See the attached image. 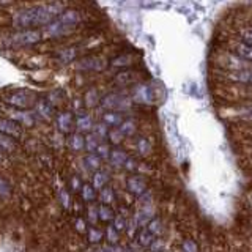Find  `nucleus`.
<instances>
[{"instance_id":"obj_25","label":"nucleus","mask_w":252,"mask_h":252,"mask_svg":"<svg viewBox=\"0 0 252 252\" xmlns=\"http://www.w3.org/2000/svg\"><path fill=\"white\" fill-rule=\"evenodd\" d=\"M87 240H89L90 244L93 246H99V244L104 241V230L96 225H90L89 230H87Z\"/></svg>"},{"instance_id":"obj_23","label":"nucleus","mask_w":252,"mask_h":252,"mask_svg":"<svg viewBox=\"0 0 252 252\" xmlns=\"http://www.w3.org/2000/svg\"><path fill=\"white\" fill-rule=\"evenodd\" d=\"M134 236H136V243L139 244V248H142V249H150V248H152V244L155 243V240H156L145 227L139 228L137 233L134 235Z\"/></svg>"},{"instance_id":"obj_45","label":"nucleus","mask_w":252,"mask_h":252,"mask_svg":"<svg viewBox=\"0 0 252 252\" xmlns=\"http://www.w3.org/2000/svg\"><path fill=\"white\" fill-rule=\"evenodd\" d=\"M240 39L246 44L252 46V29H243L241 33H240Z\"/></svg>"},{"instance_id":"obj_21","label":"nucleus","mask_w":252,"mask_h":252,"mask_svg":"<svg viewBox=\"0 0 252 252\" xmlns=\"http://www.w3.org/2000/svg\"><path fill=\"white\" fill-rule=\"evenodd\" d=\"M82 164H84V167L94 173V172H98L102 169V159L98 156V155H94V153H87L84 158H82Z\"/></svg>"},{"instance_id":"obj_20","label":"nucleus","mask_w":252,"mask_h":252,"mask_svg":"<svg viewBox=\"0 0 252 252\" xmlns=\"http://www.w3.org/2000/svg\"><path fill=\"white\" fill-rule=\"evenodd\" d=\"M101 94L99 92L94 89V87H90L89 90L84 93L82 96V102H84V107L85 109H93V107H98L99 102H101Z\"/></svg>"},{"instance_id":"obj_38","label":"nucleus","mask_w":252,"mask_h":252,"mask_svg":"<svg viewBox=\"0 0 252 252\" xmlns=\"http://www.w3.org/2000/svg\"><path fill=\"white\" fill-rule=\"evenodd\" d=\"M181 252H200V246L197 244V241H194L192 238H186L181 241Z\"/></svg>"},{"instance_id":"obj_17","label":"nucleus","mask_w":252,"mask_h":252,"mask_svg":"<svg viewBox=\"0 0 252 252\" xmlns=\"http://www.w3.org/2000/svg\"><path fill=\"white\" fill-rule=\"evenodd\" d=\"M114 82L118 85V87H132L137 84V74L134 73L132 69H123L120 73H117L115 77H114Z\"/></svg>"},{"instance_id":"obj_31","label":"nucleus","mask_w":252,"mask_h":252,"mask_svg":"<svg viewBox=\"0 0 252 252\" xmlns=\"http://www.w3.org/2000/svg\"><path fill=\"white\" fill-rule=\"evenodd\" d=\"M104 240L107 244L114 246V244H120V232L112 224H107L104 228Z\"/></svg>"},{"instance_id":"obj_22","label":"nucleus","mask_w":252,"mask_h":252,"mask_svg":"<svg viewBox=\"0 0 252 252\" xmlns=\"http://www.w3.org/2000/svg\"><path fill=\"white\" fill-rule=\"evenodd\" d=\"M109 180H110V175H109V172L104 170V169L92 173V185H93L94 189H96V191H101V189H104L106 186H109Z\"/></svg>"},{"instance_id":"obj_43","label":"nucleus","mask_w":252,"mask_h":252,"mask_svg":"<svg viewBox=\"0 0 252 252\" xmlns=\"http://www.w3.org/2000/svg\"><path fill=\"white\" fill-rule=\"evenodd\" d=\"M125 170H128L129 172V175H132V173H136V170L139 169V164H137V159H134L132 156H129L128 159H126L125 162Z\"/></svg>"},{"instance_id":"obj_19","label":"nucleus","mask_w":252,"mask_h":252,"mask_svg":"<svg viewBox=\"0 0 252 252\" xmlns=\"http://www.w3.org/2000/svg\"><path fill=\"white\" fill-rule=\"evenodd\" d=\"M66 144H68V148L73 153L85 152V136L81 132H77V131H74L73 134H69V136L66 137Z\"/></svg>"},{"instance_id":"obj_51","label":"nucleus","mask_w":252,"mask_h":252,"mask_svg":"<svg viewBox=\"0 0 252 252\" xmlns=\"http://www.w3.org/2000/svg\"><path fill=\"white\" fill-rule=\"evenodd\" d=\"M126 252H136V251H132V249H126Z\"/></svg>"},{"instance_id":"obj_24","label":"nucleus","mask_w":252,"mask_h":252,"mask_svg":"<svg viewBox=\"0 0 252 252\" xmlns=\"http://www.w3.org/2000/svg\"><path fill=\"white\" fill-rule=\"evenodd\" d=\"M115 216H117V213L114 207L98 203V220H101V222H104V224H112Z\"/></svg>"},{"instance_id":"obj_18","label":"nucleus","mask_w":252,"mask_h":252,"mask_svg":"<svg viewBox=\"0 0 252 252\" xmlns=\"http://www.w3.org/2000/svg\"><path fill=\"white\" fill-rule=\"evenodd\" d=\"M134 63V55L132 54H118L115 57L109 60V66L117 68V69H129Z\"/></svg>"},{"instance_id":"obj_40","label":"nucleus","mask_w":252,"mask_h":252,"mask_svg":"<svg viewBox=\"0 0 252 252\" xmlns=\"http://www.w3.org/2000/svg\"><path fill=\"white\" fill-rule=\"evenodd\" d=\"M110 152H112V147H110V145L107 144V142H101L99 147H98V150H96V153H94V155H98L102 161H107Z\"/></svg>"},{"instance_id":"obj_9","label":"nucleus","mask_w":252,"mask_h":252,"mask_svg":"<svg viewBox=\"0 0 252 252\" xmlns=\"http://www.w3.org/2000/svg\"><path fill=\"white\" fill-rule=\"evenodd\" d=\"M0 134L10 137L13 140H18L22 136V126L10 117H0Z\"/></svg>"},{"instance_id":"obj_48","label":"nucleus","mask_w":252,"mask_h":252,"mask_svg":"<svg viewBox=\"0 0 252 252\" xmlns=\"http://www.w3.org/2000/svg\"><path fill=\"white\" fill-rule=\"evenodd\" d=\"M104 249L107 252H126V249L122 246V244H114V246H110V244H106Z\"/></svg>"},{"instance_id":"obj_50","label":"nucleus","mask_w":252,"mask_h":252,"mask_svg":"<svg viewBox=\"0 0 252 252\" xmlns=\"http://www.w3.org/2000/svg\"><path fill=\"white\" fill-rule=\"evenodd\" d=\"M93 252H107V251L104 249V246H96L93 249Z\"/></svg>"},{"instance_id":"obj_13","label":"nucleus","mask_w":252,"mask_h":252,"mask_svg":"<svg viewBox=\"0 0 252 252\" xmlns=\"http://www.w3.org/2000/svg\"><path fill=\"white\" fill-rule=\"evenodd\" d=\"M94 128V120L93 117L90 114L84 112V110H81V112L76 114V129L77 132L81 134H90Z\"/></svg>"},{"instance_id":"obj_15","label":"nucleus","mask_w":252,"mask_h":252,"mask_svg":"<svg viewBox=\"0 0 252 252\" xmlns=\"http://www.w3.org/2000/svg\"><path fill=\"white\" fill-rule=\"evenodd\" d=\"M101 122L110 129L118 128V126L125 122V115L123 112H118V110H104L101 115Z\"/></svg>"},{"instance_id":"obj_49","label":"nucleus","mask_w":252,"mask_h":252,"mask_svg":"<svg viewBox=\"0 0 252 252\" xmlns=\"http://www.w3.org/2000/svg\"><path fill=\"white\" fill-rule=\"evenodd\" d=\"M3 162H5V152L0 148V164H3Z\"/></svg>"},{"instance_id":"obj_34","label":"nucleus","mask_w":252,"mask_h":252,"mask_svg":"<svg viewBox=\"0 0 252 252\" xmlns=\"http://www.w3.org/2000/svg\"><path fill=\"white\" fill-rule=\"evenodd\" d=\"M99 144H101V140L94 136L93 132L85 134V152L87 153H96Z\"/></svg>"},{"instance_id":"obj_14","label":"nucleus","mask_w":252,"mask_h":252,"mask_svg":"<svg viewBox=\"0 0 252 252\" xmlns=\"http://www.w3.org/2000/svg\"><path fill=\"white\" fill-rule=\"evenodd\" d=\"M57 19L63 24V26H66L68 29L74 30L79 26V22H81V13H79L77 10H74V8H65Z\"/></svg>"},{"instance_id":"obj_39","label":"nucleus","mask_w":252,"mask_h":252,"mask_svg":"<svg viewBox=\"0 0 252 252\" xmlns=\"http://www.w3.org/2000/svg\"><path fill=\"white\" fill-rule=\"evenodd\" d=\"M14 142H16V140H13V139H10V137L3 136V134H0V148H2L5 153H11V152H13L14 147H16Z\"/></svg>"},{"instance_id":"obj_7","label":"nucleus","mask_w":252,"mask_h":252,"mask_svg":"<svg viewBox=\"0 0 252 252\" xmlns=\"http://www.w3.org/2000/svg\"><path fill=\"white\" fill-rule=\"evenodd\" d=\"M125 186H126V191L132 197H142L148 191L147 180L144 175H140V173H132V175H129L125 181Z\"/></svg>"},{"instance_id":"obj_4","label":"nucleus","mask_w":252,"mask_h":252,"mask_svg":"<svg viewBox=\"0 0 252 252\" xmlns=\"http://www.w3.org/2000/svg\"><path fill=\"white\" fill-rule=\"evenodd\" d=\"M54 122H55V128L63 136H69L76 129V115L71 110H62V112L55 115Z\"/></svg>"},{"instance_id":"obj_28","label":"nucleus","mask_w":252,"mask_h":252,"mask_svg":"<svg viewBox=\"0 0 252 252\" xmlns=\"http://www.w3.org/2000/svg\"><path fill=\"white\" fill-rule=\"evenodd\" d=\"M136 152H137L140 156L147 158L150 153L153 152V144H152V140H150L148 137H145V136L137 137V139H136Z\"/></svg>"},{"instance_id":"obj_46","label":"nucleus","mask_w":252,"mask_h":252,"mask_svg":"<svg viewBox=\"0 0 252 252\" xmlns=\"http://www.w3.org/2000/svg\"><path fill=\"white\" fill-rule=\"evenodd\" d=\"M60 202H62V205L65 208H69V205H71V195H69V192L66 191V189H62V191H60Z\"/></svg>"},{"instance_id":"obj_27","label":"nucleus","mask_w":252,"mask_h":252,"mask_svg":"<svg viewBox=\"0 0 252 252\" xmlns=\"http://www.w3.org/2000/svg\"><path fill=\"white\" fill-rule=\"evenodd\" d=\"M14 120L18 122L22 128L24 126H33L36 122V115L33 112H29V110H16Z\"/></svg>"},{"instance_id":"obj_11","label":"nucleus","mask_w":252,"mask_h":252,"mask_svg":"<svg viewBox=\"0 0 252 252\" xmlns=\"http://www.w3.org/2000/svg\"><path fill=\"white\" fill-rule=\"evenodd\" d=\"M230 54L236 55L244 63H252V46L246 44L241 39H233L230 41Z\"/></svg>"},{"instance_id":"obj_10","label":"nucleus","mask_w":252,"mask_h":252,"mask_svg":"<svg viewBox=\"0 0 252 252\" xmlns=\"http://www.w3.org/2000/svg\"><path fill=\"white\" fill-rule=\"evenodd\" d=\"M33 114L38 118H41V120H46V122L54 120L55 115H57V114H55L54 102L49 101V99H46V98H38L36 104L33 107Z\"/></svg>"},{"instance_id":"obj_16","label":"nucleus","mask_w":252,"mask_h":252,"mask_svg":"<svg viewBox=\"0 0 252 252\" xmlns=\"http://www.w3.org/2000/svg\"><path fill=\"white\" fill-rule=\"evenodd\" d=\"M128 158H129V155L126 153V150H123L120 147H112V152H110V155H109L107 162L115 169H123Z\"/></svg>"},{"instance_id":"obj_6","label":"nucleus","mask_w":252,"mask_h":252,"mask_svg":"<svg viewBox=\"0 0 252 252\" xmlns=\"http://www.w3.org/2000/svg\"><path fill=\"white\" fill-rule=\"evenodd\" d=\"M131 99L139 104H152L155 101V92L148 84L137 82L131 87Z\"/></svg>"},{"instance_id":"obj_44","label":"nucleus","mask_w":252,"mask_h":252,"mask_svg":"<svg viewBox=\"0 0 252 252\" xmlns=\"http://www.w3.org/2000/svg\"><path fill=\"white\" fill-rule=\"evenodd\" d=\"M87 213H89V222L92 224V225H94L96 224V220H98V205H90L89 207V210H87Z\"/></svg>"},{"instance_id":"obj_37","label":"nucleus","mask_w":252,"mask_h":252,"mask_svg":"<svg viewBox=\"0 0 252 252\" xmlns=\"http://www.w3.org/2000/svg\"><path fill=\"white\" fill-rule=\"evenodd\" d=\"M109 129L110 128H107V126L102 123V122H99V123H94V128H93V134L96 136L101 142H106L107 140V134H109Z\"/></svg>"},{"instance_id":"obj_26","label":"nucleus","mask_w":252,"mask_h":252,"mask_svg":"<svg viewBox=\"0 0 252 252\" xmlns=\"http://www.w3.org/2000/svg\"><path fill=\"white\" fill-rule=\"evenodd\" d=\"M81 199L85 202V203H89V205H93L94 202L98 200V191L93 188L92 183H84L82 189H81Z\"/></svg>"},{"instance_id":"obj_32","label":"nucleus","mask_w":252,"mask_h":252,"mask_svg":"<svg viewBox=\"0 0 252 252\" xmlns=\"http://www.w3.org/2000/svg\"><path fill=\"white\" fill-rule=\"evenodd\" d=\"M145 228L155 236V238H159V236L162 235V232H164V224H162V220H161L159 218L155 216V218L145 225Z\"/></svg>"},{"instance_id":"obj_36","label":"nucleus","mask_w":252,"mask_h":252,"mask_svg":"<svg viewBox=\"0 0 252 252\" xmlns=\"http://www.w3.org/2000/svg\"><path fill=\"white\" fill-rule=\"evenodd\" d=\"M13 194V186L3 175H0V197L2 199H10Z\"/></svg>"},{"instance_id":"obj_12","label":"nucleus","mask_w":252,"mask_h":252,"mask_svg":"<svg viewBox=\"0 0 252 252\" xmlns=\"http://www.w3.org/2000/svg\"><path fill=\"white\" fill-rule=\"evenodd\" d=\"M224 76L227 81H230V82L252 87V68H249V66L241 68V69H233V71L228 69Z\"/></svg>"},{"instance_id":"obj_47","label":"nucleus","mask_w":252,"mask_h":252,"mask_svg":"<svg viewBox=\"0 0 252 252\" xmlns=\"http://www.w3.org/2000/svg\"><path fill=\"white\" fill-rule=\"evenodd\" d=\"M74 227H76V230H77L79 233H87V230H89V227H87L84 218H77V219L74 220Z\"/></svg>"},{"instance_id":"obj_52","label":"nucleus","mask_w":252,"mask_h":252,"mask_svg":"<svg viewBox=\"0 0 252 252\" xmlns=\"http://www.w3.org/2000/svg\"><path fill=\"white\" fill-rule=\"evenodd\" d=\"M162 252H167V251H162Z\"/></svg>"},{"instance_id":"obj_2","label":"nucleus","mask_w":252,"mask_h":252,"mask_svg":"<svg viewBox=\"0 0 252 252\" xmlns=\"http://www.w3.org/2000/svg\"><path fill=\"white\" fill-rule=\"evenodd\" d=\"M38 101V94L29 89H13L3 93V102L16 110H33Z\"/></svg>"},{"instance_id":"obj_1","label":"nucleus","mask_w":252,"mask_h":252,"mask_svg":"<svg viewBox=\"0 0 252 252\" xmlns=\"http://www.w3.org/2000/svg\"><path fill=\"white\" fill-rule=\"evenodd\" d=\"M65 10L60 3H41L18 10L11 16V26L16 30L47 27Z\"/></svg>"},{"instance_id":"obj_33","label":"nucleus","mask_w":252,"mask_h":252,"mask_svg":"<svg viewBox=\"0 0 252 252\" xmlns=\"http://www.w3.org/2000/svg\"><path fill=\"white\" fill-rule=\"evenodd\" d=\"M57 57L62 63H71V62H74L76 57H77V51H76V47H65V49H62L59 51L57 54Z\"/></svg>"},{"instance_id":"obj_29","label":"nucleus","mask_w":252,"mask_h":252,"mask_svg":"<svg viewBox=\"0 0 252 252\" xmlns=\"http://www.w3.org/2000/svg\"><path fill=\"white\" fill-rule=\"evenodd\" d=\"M98 200L102 205H110V207H112V203L117 200V194L114 191V188L112 186H106L104 189L98 191Z\"/></svg>"},{"instance_id":"obj_42","label":"nucleus","mask_w":252,"mask_h":252,"mask_svg":"<svg viewBox=\"0 0 252 252\" xmlns=\"http://www.w3.org/2000/svg\"><path fill=\"white\" fill-rule=\"evenodd\" d=\"M84 183H82V180L79 178L77 175H73L69 178V189L73 192H81V189H82Z\"/></svg>"},{"instance_id":"obj_35","label":"nucleus","mask_w":252,"mask_h":252,"mask_svg":"<svg viewBox=\"0 0 252 252\" xmlns=\"http://www.w3.org/2000/svg\"><path fill=\"white\" fill-rule=\"evenodd\" d=\"M125 140V136L120 132L118 128H112L109 129V134H107V144L112 145V147H120V144Z\"/></svg>"},{"instance_id":"obj_41","label":"nucleus","mask_w":252,"mask_h":252,"mask_svg":"<svg viewBox=\"0 0 252 252\" xmlns=\"http://www.w3.org/2000/svg\"><path fill=\"white\" fill-rule=\"evenodd\" d=\"M112 225L122 233V232L126 230V228H128V219H126L125 216H122V215H117L115 219H114V222H112Z\"/></svg>"},{"instance_id":"obj_53","label":"nucleus","mask_w":252,"mask_h":252,"mask_svg":"<svg viewBox=\"0 0 252 252\" xmlns=\"http://www.w3.org/2000/svg\"><path fill=\"white\" fill-rule=\"evenodd\" d=\"M251 117H252V112H251Z\"/></svg>"},{"instance_id":"obj_30","label":"nucleus","mask_w":252,"mask_h":252,"mask_svg":"<svg viewBox=\"0 0 252 252\" xmlns=\"http://www.w3.org/2000/svg\"><path fill=\"white\" fill-rule=\"evenodd\" d=\"M118 129H120V132L126 137H132L134 134L137 132V122L134 120V118H125V122L118 126Z\"/></svg>"},{"instance_id":"obj_5","label":"nucleus","mask_w":252,"mask_h":252,"mask_svg":"<svg viewBox=\"0 0 252 252\" xmlns=\"http://www.w3.org/2000/svg\"><path fill=\"white\" fill-rule=\"evenodd\" d=\"M99 106L104 110H118V112H123V110L129 106V101L126 96H123L122 93L110 92L101 98Z\"/></svg>"},{"instance_id":"obj_8","label":"nucleus","mask_w":252,"mask_h":252,"mask_svg":"<svg viewBox=\"0 0 252 252\" xmlns=\"http://www.w3.org/2000/svg\"><path fill=\"white\" fill-rule=\"evenodd\" d=\"M109 65V62L104 60L99 55H87L82 57L81 60H77V68L82 71H92V73H99L104 71L106 66Z\"/></svg>"},{"instance_id":"obj_3","label":"nucleus","mask_w":252,"mask_h":252,"mask_svg":"<svg viewBox=\"0 0 252 252\" xmlns=\"http://www.w3.org/2000/svg\"><path fill=\"white\" fill-rule=\"evenodd\" d=\"M41 29H29V30H16L10 35V44L13 47H30L43 41Z\"/></svg>"}]
</instances>
